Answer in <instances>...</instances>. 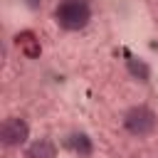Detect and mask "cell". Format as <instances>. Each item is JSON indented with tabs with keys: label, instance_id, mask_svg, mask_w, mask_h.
<instances>
[{
	"label": "cell",
	"instance_id": "obj_1",
	"mask_svg": "<svg viewBox=\"0 0 158 158\" xmlns=\"http://www.w3.org/2000/svg\"><path fill=\"white\" fill-rule=\"evenodd\" d=\"M54 17H57L59 27H64L69 32H77V30L86 27V22L91 17V10H89L86 0H59Z\"/></svg>",
	"mask_w": 158,
	"mask_h": 158
},
{
	"label": "cell",
	"instance_id": "obj_2",
	"mask_svg": "<svg viewBox=\"0 0 158 158\" xmlns=\"http://www.w3.org/2000/svg\"><path fill=\"white\" fill-rule=\"evenodd\" d=\"M123 126L133 136H148L156 128V114L148 106H133L123 116Z\"/></svg>",
	"mask_w": 158,
	"mask_h": 158
},
{
	"label": "cell",
	"instance_id": "obj_3",
	"mask_svg": "<svg viewBox=\"0 0 158 158\" xmlns=\"http://www.w3.org/2000/svg\"><path fill=\"white\" fill-rule=\"evenodd\" d=\"M27 133H30L27 123L22 118H15V116L12 118H5L2 126H0V138H2L5 146H20V143H25L27 141Z\"/></svg>",
	"mask_w": 158,
	"mask_h": 158
},
{
	"label": "cell",
	"instance_id": "obj_4",
	"mask_svg": "<svg viewBox=\"0 0 158 158\" xmlns=\"http://www.w3.org/2000/svg\"><path fill=\"white\" fill-rule=\"evenodd\" d=\"M27 158H57V148H54L52 141L40 138L27 148Z\"/></svg>",
	"mask_w": 158,
	"mask_h": 158
},
{
	"label": "cell",
	"instance_id": "obj_5",
	"mask_svg": "<svg viewBox=\"0 0 158 158\" xmlns=\"http://www.w3.org/2000/svg\"><path fill=\"white\" fill-rule=\"evenodd\" d=\"M15 40H17V47H20L27 57H37V54H40V44H37V40H35L32 32H20Z\"/></svg>",
	"mask_w": 158,
	"mask_h": 158
},
{
	"label": "cell",
	"instance_id": "obj_6",
	"mask_svg": "<svg viewBox=\"0 0 158 158\" xmlns=\"http://www.w3.org/2000/svg\"><path fill=\"white\" fill-rule=\"evenodd\" d=\"M67 146H69L74 153H79V156H89V153H91V141H89L84 133H72V136L67 138Z\"/></svg>",
	"mask_w": 158,
	"mask_h": 158
},
{
	"label": "cell",
	"instance_id": "obj_7",
	"mask_svg": "<svg viewBox=\"0 0 158 158\" xmlns=\"http://www.w3.org/2000/svg\"><path fill=\"white\" fill-rule=\"evenodd\" d=\"M128 69H131V74H133V77H138L141 81H146V79H148V67H146L141 59H128Z\"/></svg>",
	"mask_w": 158,
	"mask_h": 158
},
{
	"label": "cell",
	"instance_id": "obj_8",
	"mask_svg": "<svg viewBox=\"0 0 158 158\" xmlns=\"http://www.w3.org/2000/svg\"><path fill=\"white\" fill-rule=\"evenodd\" d=\"M27 5H30V7H37V5H40V0H27Z\"/></svg>",
	"mask_w": 158,
	"mask_h": 158
}]
</instances>
